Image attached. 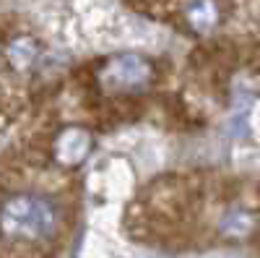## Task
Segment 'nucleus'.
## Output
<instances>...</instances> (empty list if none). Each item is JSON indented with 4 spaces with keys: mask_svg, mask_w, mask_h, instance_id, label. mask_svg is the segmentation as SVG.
<instances>
[{
    "mask_svg": "<svg viewBox=\"0 0 260 258\" xmlns=\"http://www.w3.org/2000/svg\"><path fill=\"white\" fill-rule=\"evenodd\" d=\"M60 222L57 206L39 193H21L0 209V232L11 240L39 243L55 235Z\"/></svg>",
    "mask_w": 260,
    "mask_h": 258,
    "instance_id": "1",
    "label": "nucleus"
},
{
    "mask_svg": "<svg viewBox=\"0 0 260 258\" xmlns=\"http://www.w3.org/2000/svg\"><path fill=\"white\" fill-rule=\"evenodd\" d=\"M96 78L107 92L133 94V92H143L154 81V66L143 55L122 52L112 60H107L102 66V71L96 73Z\"/></svg>",
    "mask_w": 260,
    "mask_h": 258,
    "instance_id": "2",
    "label": "nucleus"
},
{
    "mask_svg": "<svg viewBox=\"0 0 260 258\" xmlns=\"http://www.w3.org/2000/svg\"><path fill=\"white\" fill-rule=\"evenodd\" d=\"M91 149V136L83 128H65L55 138V159L62 167H76L86 159Z\"/></svg>",
    "mask_w": 260,
    "mask_h": 258,
    "instance_id": "3",
    "label": "nucleus"
},
{
    "mask_svg": "<svg viewBox=\"0 0 260 258\" xmlns=\"http://www.w3.org/2000/svg\"><path fill=\"white\" fill-rule=\"evenodd\" d=\"M182 11H185V21L198 34H208L219 24V6H216V0H187Z\"/></svg>",
    "mask_w": 260,
    "mask_h": 258,
    "instance_id": "4",
    "label": "nucleus"
},
{
    "mask_svg": "<svg viewBox=\"0 0 260 258\" xmlns=\"http://www.w3.org/2000/svg\"><path fill=\"white\" fill-rule=\"evenodd\" d=\"M34 58H37V45H34L31 39H18L16 45L11 47V60L16 63L18 68H26V66H31Z\"/></svg>",
    "mask_w": 260,
    "mask_h": 258,
    "instance_id": "5",
    "label": "nucleus"
}]
</instances>
